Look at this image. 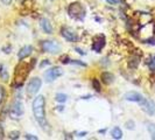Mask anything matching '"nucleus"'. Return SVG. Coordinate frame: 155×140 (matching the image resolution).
Here are the masks:
<instances>
[{"label": "nucleus", "mask_w": 155, "mask_h": 140, "mask_svg": "<svg viewBox=\"0 0 155 140\" xmlns=\"http://www.w3.org/2000/svg\"><path fill=\"white\" fill-rule=\"evenodd\" d=\"M125 99L126 101H130V102H135V103H139L141 104L142 102L145 101V97L142 96V95H140L139 92H127L125 95Z\"/></svg>", "instance_id": "obj_9"}, {"label": "nucleus", "mask_w": 155, "mask_h": 140, "mask_svg": "<svg viewBox=\"0 0 155 140\" xmlns=\"http://www.w3.org/2000/svg\"><path fill=\"white\" fill-rule=\"evenodd\" d=\"M139 62H140L139 57H132V58H131V61H130V63H128V65H130V68H133V69H135V68L138 67Z\"/></svg>", "instance_id": "obj_18"}, {"label": "nucleus", "mask_w": 155, "mask_h": 140, "mask_svg": "<svg viewBox=\"0 0 155 140\" xmlns=\"http://www.w3.org/2000/svg\"><path fill=\"white\" fill-rule=\"evenodd\" d=\"M31 52H33V47L31 46L22 47V48L20 49V52L18 53V57H19V60H23V58L28 57V56L31 54Z\"/></svg>", "instance_id": "obj_13"}, {"label": "nucleus", "mask_w": 155, "mask_h": 140, "mask_svg": "<svg viewBox=\"0 0 155 140\" xmlns=\"http://www.w3.org/2000/svg\"><path fill=\"white\" fill-rule=\"evenodd\" d=\"M63 75V70L60 67H54V68H50L45 72V78L48 83L53 82L55 79H57L58 77H61Z\"/></svg>", "instance_id": "obj_5"}, {"label": "nucleus", "mask_w": 155, "mask_h": 140, "mask_svg": "<svg viewBox=\"0 0 155 140\" xmlns=\"http://www.w3.org/2000/svg\"><path fill=\"white\" fill-rule=\"evenodd\" d=\"M41 85H42V81L39 77L31 78V81L28 82V84H27V88H26L27 96L28 97H35L36 93L40 91Z\"/></svg>", "instance_id": "obj_3"}, {"label": "nucleus", "mask_w": 155, "mask_h": 140, "mask_svg": "<svg viewBox=\"0 0 155 140\" xmlns=\"http://www.w3.org/2000/svg\"><path fill=\"white\" fill-rule=\"evenodd\" d=\"M49 64V61L48 60H46V62H43L42 64H41V67H45V65H48Z\"/></svg>", "instance_id": "obj_28"}, {"label": "nucleus", "mask_w": 155, "mask_h": 140, "mask_svg": "<svg viewBox=\"0 0 155 140\" xmlns=\"http://www.w3.org/2000/svg\"><path fill=\"white\" fill-rule=\"evenodd\" d=\"M1 2L5 4V5H9V4L12 2V0H1Z\"/></svg>", "instance_id": "obj_26"}, {"label": "nucleus", "mask_w": 155, "mask_h": 140, "mask_svg": "<svg viewBox=\"0 0 155 140\" xmlns=\"http://www.w3.org/2000/svg\"><path fill=\"white\" fill-rule=\"evenodd\" d=\"M45 106H46V102H45V97L43 96H38L34 102H33V105H31V110H33V113L34 117L36 119V122L40 125H45L46 122V111H45Z\"/></svg>", "instance_id": "obj_1"}, {"label": "nucleus", "mask_w": 155, "mask_h": 140, "mask_svg": "<svg viewBox=\"0 0 155 140\" xmlns=\"http://www.w3.org/2000/svg\"><path fill=\"white\" fill-rule=\"evenodd\" d=\"M147 130L149 134H150V137H152V139L155 140V124L153 123H147Z\"/></svg>", "instance_id": "obj_17"}, {"label": "nucleus", "mask_w": 155, "mask_h": 140, "mask_svg": "<svg viewBox=\"0 0 155 140\" xmlns=\"http://www.w3.org/2000/svg\"><path fill=\"white\" fill-rule=\"evenodd\" d=\"M109 4H111V5H116V4H118V0H106Z\"/></svg>", "instance_id": "obj_25"}, {"label": "nucleus", "mask_w": 155, "mask_h": 140, "mask_svg": "<svg viewBox=\"0 0 155 140\" xmlns=\"http://www.w3.org/2000/svg\"><path fill=\"white\" fill-rule=\"evenodd\" d=\"M113 79H114V76H113L111 72L105 71V72L101 74V81H103L105 84H111V83L113 82Z\"/></svg>", "instance_id": "obj_14"}, {"label": "nucleus", "mask_w": 155, "mask_h": 140, "mask_svg": "<svg viewBox=\"0 0 155 140\" xmlns=\"http://www.w3.org/2000/svg\"><path fill=\"white\" fill-rule=\"evenodd\" d=\"M4 97H5V90H4V88L0 85V103L4 101Z\"/></svg>", "instance_id": "obj_23"}, {"label": "nucleus", "mask_w": 155, "mask_h": 140, "mask_svg": "<svg viewBox=\"0 0 155 140\" xmlns=\"http://www.w3.org/2000/svg\"><path fill=\"white\" fill-rule=\"evenodd\" d=\"M0 77L2 78L4 81H7L8 79V72L6 68H5V65H2V64H0Z\"/></svg>", "instance_id": "obj_16"}, {"label": "nucleus", "mask_w": 155, "mask_h": 140, "mask_svg": "<svg viewBox=\"0 0 155 140\" xmlns=\"http://www.w3.org/2000/svg\"><path fill=\"white\" fill-rule=\"evenodd\" d=\"M149 68H150L152 71H155V55L154 57L152 58V62H149Z\"/></svg>", "instance_id": "obj_22"}, {"label": "nucleus", "mask_w": 155, "mask_h": 140, "mask_svg": "<svg viewBox=\"0 0 155 140\" xmlns=\"http://www.w3.org/2000/svg\"><path fill=\"white\" fill-rule=\"evenodd\" d=\"M19 135H20V133L18 132V131H12V132L8 133V138L9 139H18Z\"/></svg>", "instance_id": "obj_20"}, {"label": "nucleus", "mask_w": 155, "mask_h": 140, "mask_svg": "<svg viewBox=\"0 0 155 140\" xmlns=\"http://www.w3.org/2000/svg\"><path fill=\"white\" fill-rule=\"evenodd\" d=\"M76 50H77V52H78V53H79L81 55H85V53H84V52H82V50H81L79 48H76Z\"/></svg>", "instance_id": "obj_27"}, {"label": "nucleus", "mask_w": 155, "mask_h": 140, "mask_svg": "<svg viewBox=\"0 0 155 140\" xmlns=\"http://www.w3.org/2000/svg\"><path fill=\"white\" fill-rule=\"evenodd\" d=\"M104 46H105V38H104L103 35L96 36L92 42V50L97 52V53H99L101 49L104 48Z\"/></svg>", "instance_id": "obj_8"}, {"label": "nucleus", "mask_w": 155, "mask_h": 140, "mask_svg": "<svg viewBox=\"0 0 155 140\" xmlns=\"http://www.w3.org/2000/svg\"><path fill=\"white\" fill-rule=\"evenodd\" d=\"M25 138H26V139H31V140L38 139V137H36V135H33V134H26V135H25Z\"/></svg>", "instance_id": "obj_24"}, {"label": "nucleus", "mask_w": 155, "mask_h": 140, "mask_svg": "<svg viewBox=\"0 0 155 140\" xmlns=\"http://www.w3.org/2000/svg\"><path fill=\"white\" fill-rule=\"evenodd\" d=\"M2 134H4V132H2V127H1V125H0V135H1V138H2Z\"/></svg>", "instance_id": "obj_29"}, {"label": "nucleus", "mask_w": 155, "mask_h": 140, "mask_svg": "<svg viewBox=\"0 0 155 140\" xmlns=\"http://www.w3.org/2000/svg\"><path fill=\"white\" fill-rule=\"evenodd\" d=\"M42 49H43V52L49 53V54H57L61 52V45L57 41L47 40V41L42 42Z\"/></svg>", "instance_id": "obj_4"}, {"label": "nucleus", "mask_w": 155, "mask_h": 140, "mask_svg": "<svg viewBox=\"0 0 155 140\" xmlns=\"http://www.w3.org/2000/svg\"><path fill=\"white\" fill-rule=\"evenodd\" d=\"M55 99L58 102V103H64V102L68 99V96L64 95V93H57V95L55 96Z\"/></svg>", "instance_id": "obj_19"}, {"label": "nucleus", "mask_w": 155, "mask_h": 140, "mask_svg": "<svg viewBox=\"0 0 155 140\" xmlns=\"http://www.w3.org/2000/svg\"><path fill=\"white\" fill-rule=\"evenodd\" d=\"M40 25H41L42 31L45 32L46 34H51V33H53V27H51V23H50V21H49L48 19H46V18L41 19Z\"/></svg>", "instance_id": "obj_12"}, {"label": "nucleus", "mask_w": 155, "mask_h": 140, "mask_svg": "<svg viewBox=\"0 0 155 140\" xmlns=\"http://www.w3.org/2000/svg\"><path fill=\"white\" fill-rule=\"evenodd\" d=\"M12 113L16 117H20L23 115V104L20 101H16L12 105Z\"/></svg>", "instance_id": "obj_11"}, {"label": "nucleus", "mask_w": 155, "mask_h": 140, "mask_svg": "<svg viewBox=\"0 0 155 140\" xmlns=\"http://www.w3.org/2000/svg\"><path fill=\"white\" fill-rule=\"evenodd\" d=\"M140 105L142 106V109L145 110L148 115H150V116L155 115V104L152 101H148V99L145 98V101L142 102Z\"/></svg>", "instance_id": "obj_10"}, {"label": "nucleus", "mask_w": 155, "mask_h": 140, "mask_svg": "<svg viewBox=\"0 0 155 140\" xmlns=\"http://www.w3.org/2000/svg\"><path fill=\"white\" fill-rule=\"evenodd\" d=\"M68 13L71 18L76 20H83L85 16V9L79 2H72L68 8Z\"/></svg>", "instance_id": "obj_2"}, {"label": "nucleus", "mask_w": 155, "mask_h": 140, "mask_svg": "<svg viewBox=\"0 0 155 140\" xmlns=\"http://www.w3.org/2000/svg\"><path fill=\"white\" fill-rule=\"evenodd\" d=\"M62 36L65 40H68L70 42H75L78 40V35L77 33L74 31L72 28H69V27H64L62 28Z\"/></svg>", "instance_id": "obj_7"}, {"label": "nucleus", "mask_w": 155, "mask_h": 140, "mask_svg": "<svg viewBox=\"0 0 155 140\" xmlns=\"http://www.w3.org/2000/svg\"><path fill=\"white\" fill-rule=\"evenodd\" d=\"M29 70H28V65L26 63H20L18 67H16V71H15V81L19 82L20 84L25 81V78L27 77Z\"/></svg>", "instance_id": "obj_6"}, {"label": "nucleus", "mask_w": 155, "mask_h": 140, "mask_svg": "<svg viewBox=\"0 0 155 140\" xmlns=\"http://www.w3.org/2000/svg\"><path fill=\"white\" fill-rule=\"evenodd\" d=\"M111 134H112V138L113 139H121L123 138V131L120 130V127H113L112 131H111Z\"/></svg>", "instance_id": "obj_15"}, {"label": "nucleus", "mask_w": 155, "mask_h": 140, "mask_svg": "<svg viewBox=\"0 0 155 140\" xmlns=\"http://www.w3.org/2000/svg\"><path fill=\"white\" fill-rule=\"evenodd\" d=\"M92 85L94 86V89L97 90V91H101V84H99V81L98 79H93L92 81Z\"/></svg>", "instance_id": "obj_21"}]
</instances>
